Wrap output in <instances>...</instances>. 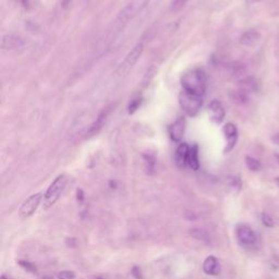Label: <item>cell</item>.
<instances>
[{
  "label": "cell",
  "instance_id": "cell-1",
  "mask_svg": "<svg viewBox=\"0 0 279 279\" xmlns=\"http://www.w3.org/2000/svg\"><path fill=\"white\" fill-rule=\"evenodd\" d=\"M151 2L152 0H131V2L119 12L118 17L113 21V23L110 26L108 32H107L104 35V37L99 41L98 47L96 48V53L99 56H102L104 52H106L107 49L109 48L111 43L125 30V27L129 24V22L137 16H139Z\"/></svg>",
  "mask_w": 279,
  "mask_h": 279
},
{
  "label": "cell",
  "instance_id": "cell-2",
  "mask_svg": "<svg viewBox=\"0 0 279 279\" xmlns=\"http://www.w3.org/2000/svg\"><path fill=\"white\" fill-rule=\"evenodd\" d=\"M181 84L183 91L203 97L207 84V78L204 70L195 68L185 72L181 77Z\"/></svg>",
  "mask_w": 279,
  "mask_h": 279
},
{
  "label": "cell",
  "instance_id": "cell-3",
  "mask_svg": "<svg viewBox=\"0 0 279 279\" xmlns=\"http://www.w3.org/2000/svg\"><path fill=\"white\" fill-rule=\"evenodd\" d=\"M179 104L182 110L190 117H194L198 113L200 109L203 105V97L191 94L189 92H182L179 95Z\"/></svg>",
  "mask_w": 279,
  "mask_h": 279
},
{
  "label": "cell",
  "instance_id": "cell-4",
  "mask_svg": "<svg viewBox=\"0 0 279 279\" xmlns=\"http://www.w3.org/2000/svg\"><path fill=\"white\" fill-rule=\"evenodd\" d=\"M67 184V177L64 175H60L57 177L54 182L49 185L48 190L44 195V209L48 210L52 207L57 201H58L62 191L66 188Z\"/></svg>",
  "mask_w": 279,
  "mask_h": 279
},
{
  "label": "cell",
  "instance_id": "cell-5",
  "mask_svg": "<svg viewBox=\"0 0 279 279\" xmlns=\"http://www.w3.org/2000/svg\"><path fill=\"white\" fill-rule=\"evenodd\" d=\"M143 49H144V46H143L142 43H138V44L129 52V54L126 56L124 61L119 64V67L116 71V74L118 76H125L130 72V70L134 67V64L138 62L140 57L142 56Z\"/></svg>",
  "mask_w": 279,
  "mask_h": 279
},
{
  "label": "cell",
  "instance_id": "cell-6",
  "mask_svg": "<svg viewBox=\"0 0 279 279\" xmlns=\"http://www.w3.org/2000/svg\"><path fill=\"white\" fill-rule=\"evenodd\" d=\"M43 194L42 193H36V194L31 195L28 198H26V201L22 204L20 209L19 215L21 218H28L31 217L34 212L37 210V207L42 201Z\"/></svg>",
  "mask_w": 279,
  "mask_h": 279
},
{
  "label": "cell",
  "instance_id": "cell-7",
  "mask_svg": "<svg viewBox=\"0 0 279 279\" xmlns=\"http://www.w3.org/2000/svg\"><path fill=\"white\" fill-rule=\"evenodd\" d=\"M25 44V39L16 34H5L2 37V48L5 51H14V49L22 48Z\"/></svg>",
  "mask_w": 279,
  "mask_h": 279
},
{
  "label": "cell",
  "instance_id": "cell-8",
  "mask_svg": "<svg viewBox=\"0 0 279 279\" xmlns=\"http://www.w3.org/2000/svg\"><path fill=\"white\" fill-rule=\"evenodd\" d=\"M237 238L243 246H252L256 241L255 232L247 225H239L237 227Z\"/></svg>",
  "mask_w": 279,
  "mask_h": 279
},
{
  "label": "cell",
  "instance_id": "cell-9",
  "mask_svg": "<svg viewBox=\"0 0 279 279\" xmlns=\"http://www.w3.org/2000/svg\"><path fill=\"white\" fill-rule=\"evenodd\" d=\"M209 114L210 118L214 124H221L225 119V109L224 106L217 99H214L209 106Z\"/></svg>",
  "mask_w": 279,
  "mask_h": 279
},
{
  "label": "cell",
  "instance_id": "cell-10",
  "mask_svg": "<svg viewBox=\"0 0 279 279\" xmlns=\"http://www.w3.org/2000/svg\"><path fill=\"white\" fill-rule=\"evenodd\" d=\"M224 133L227 140V146L225 148V152L228 153L234 147L235 143L238 140V130L233 124H227L224 127Z\"/></svg>",
  "mask_w": 279,
  "mask_h": 279
},
{
  "label": "cell",
  "instance_id": "cell-11",
  "mask_svg": "<svg viewBox=\"0 0 279 279\" xmlns=\"http://www.w3.org/2000/svg\"><path fill=\"white\" fill-rule=\"evenodd\" d=\"M184 129H185V121L183 118L178 119L177 121L169 127V135L173 141L179 142L181 141L184 134Z\"/></svg>",
  "mask_w": 279,
  "mask_h": 279
},
{
  "label": "cell",
  "instance_id": "cell-12",
  "mask_svg": "<svg viewBox=\"0 0 279 279\" xmlns=\"http://www.w3.org/2000/svg\"><path fill=\"white\" fill-rule=\"evenodd\" d=\"M203 270L204 273L207 275L215 276L220 273V265L219 262L215 256H209L206 257L204 263H203Z\"/></svg>",
  "mask_w": 279,
  "mask_h": 279
},
{
  "label": "cell",
  "instance_id": "cell-13",
  "mask_svg": "<svg viewBox=\"0 0 279 279\" xmlns=\"http://www.w3.org/2000/svg\"><path fill=\"white\" fill-rule=\"evenodd\" d=\"M190 148L191 147L187 144V143H181V144L177 148L176 162L179 167L183 168L188 165V157L190 153Z\"/></svg>",
  "mask_w": 279,
  "mask_h": 279
},
{
  "label": "cell",
  "instance_id": "cell-14",
  "mask_svg": "<svg viewBox=\"0 0 279 279\" xmlns=\"http://www.w3.org/2000/svg\"><path fill=\"white\" fill-rule=\"evenodd\" d=\"M261 37V35L259 32H256V31H248L246 32L245 34H242V36L240 37V44L242 46H253L255 45L257 42H259Z\"/></svg>",
  "mask_w": 279,
  "mask_h": 279
},
{
  "label": "cell",
  "instance_id": "cell-15",
  "mask_svg": "<svg viewBox=\"0 0 279 279\" xmlns=\"http://www.w3.org/2000/svg\"><path fill=\"white\" fill-rule=\"evenodd\" d=\"M108 113H109V110H108V109H106V110H103V111H102V113L99 114L98 118L94 121V124H93V125L90 127L89 131H88L89 137H92V135L96 134L99 130H101V129H102L103 126H104V124H105L107 116H108Z\"/></svg>",
  "mask_w": 279,
  "mask_h": 279
},
{
  "label": "cell",
  "instance_id": "cell-16",
  "mask_svg": "<svg viewBox=\"0 0 279 279\" xmlns=\"http://www.w3.org/2000/svg\"><path fill=\"white\" fill-rule=\"evenodd\" d=\"M188 166L193 170H197L200 168L197 145H194L190 148V153L188 157Z\"/></svg>",
  "mask_w": 279,
  "mask_h": 279
},
{
  "label": "cell",
  "instance_id": "cell-17",
  "mask_svg": "<svg viewBox=\"0 0 279 279\" xmlns=\"http://www.w3.org/2000/svg\"><path fill=\"white\" fill-rule=\"evenodd\" d=\"M189 233L192 235L193 238L202 241V242H209L210 241V234L207 233L204 229H200V228H194L191 229Z\"/></svg>",
  "mask_w": 279,
  "mask_h": 279
},
{
  "label": "cell",
  "instance_id": "cell-18",
  "mask_svg": "<svg viewBox=\"0 0 279 279\" xmlns=\"http://www.w3.org/2000/svg\"><path fill=\"white\" fill-rule=\"evenodd\" d=\"M240 89L246 91L247 93H250V92H253L256 90V82L253 80L252 77H248V78H245V80H242L240 82Z\"/></svg>",
  "mask_w": 279,
  "mask_h": 279
},
{
  "label": "cell",
  "instance_id": "cell-19",
  "mask_svg": "<svg viewBox=\"0 0 279 279\" xmlns=\"http://www.w3.org/2000/svg\"><path fill=\"white\" fill-rule=\"evenodd\" d=\"M232 99L237 104H245L248 101V93L243 90H238L232 93Z\"/></svg>",
  "mask_w": 279,
  "mask_h": 279
},
{
  "label": "cell",
  "instance_id": "cell-20",
  "mask_svg": "<svg viewBox=\"0 0 279 279\" xmlns=\"http://www.w3.org/2000/svg\"><path fill=\"white\" fill-rule=\"evenodd\" d=\"M246 164H247L248 168L252 171H259L262 168L261 163L257 160L253 158V157H250V156L246 157Z\"/></svg>",
  "mask_w": 279,
  "mask_h": 279
},
{
  "label": "cell",
  "instance_id": "cell-21",
  "mask_svg": "<svg viewBox=\"0 0 279 279\" xmlns=\"http://www.w3.org/2000/svg\"><path fill=\"white\" fill-rule=\"evenodd\" d=\"M189 0H171L170 9L173 12H179L184 8V6L187 5Z\"/></svg>",
  "mask_w": 279,
  "mask_h": 279
},
{
  "label": "cell",
  "instance_id": "cell-22",
  "mask_svg": "<svg viewBox=\"0 0 279 279\" xmlns=\"http://www.w3.org/2000/svg\"><path fill=\"white\" fill-rule=\"evenodd\" d=\"M262 221H263L264 226H266V227H268V228L274 227V220H273V218H271V217L268 215V214H266V213L262 214Z\"/></svg>",
  "mask_w": 279,
  "mask_h": 279
},
{
  "label": "cell",
  "instance_id": "cell-23",
  "mask_svg": "<svg viewBox=\"0 0 279 279\" xmlns=\"http://www.w3.org/2000/svg\"><path fill=\"white\" fill-rule=\"evenodd\" d=\"M19 265L21 267H23L25 270L27 271H32V273H34V271H36V267H35L32 263L30 262H25V261H19Z\"/></svg>",
  "mask_w": 279,
  "mask_h": 279
},
{
  "label": "cell",
  "instance_id": "cell-24",
  "mask_svg": "<svg viewBox=\"0 0 279 279\" xmlns=\"http://www.w3.org/2000/svg\"><path fill=\"white\" fill-rule=\"evenodd\" d=\"M57 276H58L59 279H74L75 277L73 271H70V270H63Z\"/></svg>",
  "mask_w": 279,
  "mask_h": 279
},
{
  "label": "cell",
  "instance_id": "cell-25",
  "mask_svg": "<svg viewBox=\"0 0 279 279\" xmlns=\"http://www.w3.org/2000/svg\"><path fill=\"white\" fill-rule=\"evenodd\" d=\"M229 182H230L231 187L235 188V190H239L240 187H241V181L239 180V178H237V177L229 178Z\"/></svg>",
  "mask_w": 279,
  "mask_h": 279
},
{
  "label": "cell",
  "instance_id": "cell-26",
  "mask_svg": "<svg viewBox=\"0 0 279 279\" xmlns=\"http://www.w3.org/2000/svg\"><path fill=\"white\" fill-rule=\"evenodd\" d=\"M132 275L137 278V279H142V274H141V269L138 266H134L132 268Z\"/></svg>",
  "mask_w": 279,
  "mask_h": 279
},
{
  "label": "cell",
  "instance_id": "cell-27",
  "mask_svg": "<svg viewBox=\"0 0 279 279\" xmlns=\"http://www.w3.org/2000/svg\"><path fill=\"white\" fill-rule=\"evenodd\" d=\"M77 193H76V197H77V200H78V201H80V202H83V191L82 190H80V189H77V191H76Z\"/></svg>",
  "mask_w": 279,
  "mask_h": 279
},
{
  "label": "cell",
  "instance_id": "cell-28",
  "mask_svg": "<svg viewBox=\"0 0 279 279\" xmlns=\"http://www.w3.org/2000/svg\"><path fill=\"white\" fill-rule=\"evenodd\" d=\"M271 141H273V142L275 143V144L279 145V133L275 134V135H274V137H273V138H271Z\"/></svg>",
  "mask_w": 279,
  "mask_h": 279
},
{
  "label": "cell",
  "instance_id": "cell-29",
  "mask_svg": "<svg viewBox=\"0 0 279 279\" xmlns=\"http://www.w3.org/2000/svg\"><path fill=\"white\" fill-rule=\"evenodd\" d=\"M43 279H53V278H52V277H49V276H46V277H44Z\"/></svg>",
  "mask_w": 279,
  "mask_h": 279
},
{
  "label": "cell",
  "instance_id": "cell-30",
  "mask_svg": "<svg viewBox=\"0 0 279 279\" xmlns=\"http://www.w3.org/2000/svg\"><path fill=\"white\" fill-rule=\"evenodd\" d=\"M276 158H277V162H278V164H279V155H276Z\"/></svg>",
  "mask_w": 279,
  "mask_h": 279
},
{
  "label": "cell",
  "instance_id": "cell-31",
  "mask_svg": "<svg viewBox=\"0 0 279 279\" xmlns=\"http://www.w3.org/2000/svg\"><path fill=\"white\" fill-rule=\"evenodd\" d=\"M2 279H7V277H6L5 275H3V276H2Z\"/></svg>",
  "mask_w": 279,
  "mask_h": 279
},
{
  "label": "cell",
  "instance_id": "cell-32",
  "mask_svg": "<svg viewBox=\"0 0 279 279\" xmlns=\"http://www.w3.org/2000/svg\"><path fill=\"white\" fill-rule=\"evenodd\" d=\"M95 279H104V278H102V277H96Z\"/></svg>",
  "mask_w": 279,
  "mask_h": 279
},
{
  "label": "cell",
  "instance_id": "cell-33",
  "mask_svg": "<svg viewBox=\"0 0 279 279\" xmlns=\"http://www.w3.org/2000/svg\"><path fill=\"white\" fill-rule=\"evenodd\" d=\"M276 181H277V182H279V178H277V179H276Z\"/></svg>",
  "mask_w": 279,
  "mask_h": 279
}]
</instances>
